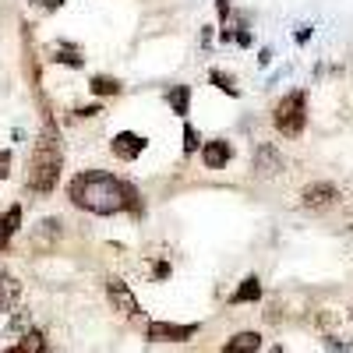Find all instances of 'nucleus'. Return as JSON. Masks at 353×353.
<instances>
[{
    "label": "nucleus",
    "instance_id": "23",
    "mask_svg": "<svg viewBox=\"0 0 353 353\" xmlns=\"http://www.w3.org/2000/svg\"><path fill=\"white\" fill-rule=\"evenodd\" d=\"M25 325H28V314H18V318L11 321V332H21Z\"/></svg>",
    "mask_w": 353,
    "mask_h": 353
},
{
    "label": "nucleus",
    "instance_id": "19",
    "mask_svg": "<svg viewBox=\"0 0 353 353\" xmlns=\"http://www.w3.org/2000/svg\"><path fill=\"white\" fill-rule=\"evenodd\" d=\"M124 201H128V212H131V216H141V194H138V188L128 184V181H124Z\"/></svg>",
    "mask_w": 353,
    "mask_h": 353
},
{
    "label": "nucleus",
    "instance_id": "10",
    "mask_svg": "<svg viewBox=\"0 0 353 353\" xmlns=\"http://www.w3.org/2000/svg\"><path fill=\"white\" fill-rule=\"evenodd\" d=\"M254 301H261V279L251 272V276H244V283L230 293V304H254Z\"/></svg>",
    "mask_w": 353,
    "mask_h": 353
},
{
    "label": "nucleus",
    "instance_id": "26",
    "mask_svg": "<svg viewBox=\"0 0 353 353\" xmlns=\"http://www.w3.org/2000/svg\"><path fill=\"white\" fill-rule=\"evenodd\" d=\"M32 4H39V8H46V11H53V8H61L64 0H32Z\"/></svg>",
    "mask_w": 353,
    "mask_h": 353
},
{
    "label": "nucleus",
    "instance_id": "5",
    "mask_svg": "<svg viewBox=\"0 0 353 353\" xmlns=\"http://www.w3.org/2000/svg\"><path fill=\"white\" fill-rule=\"evenodd\" d=\"M145 141L141 134H134V131H121V134H113V141H110V152L117 156V159H124V163H134L141 152H145Z\"/></svg>",
    "mask_w": 353,
    "mask_h": 353
},
{
    "label": "nucleus",
    "instance_id": "11",
    "mask_svg": "<svg viewBox=\"0 0 353 353\" xmlns=\"http://www.w3.org/2000/svg\"><path fill=\"white\" fill-rule=\"evenodd\" d=\"M18 301H21V283L11 272H0V314L11 311Z\"/></svg>",
    "mask_w": 353,
    "mask_h": 353
},
{
    "label": "nucleus",
    "instance_id": "2",
    "mask_svg": "<svg viewBox=\"0 0 353 353\" xmlns=\"http://www.w3.org/2000/svg\"><path fill=\"white\" fill-rule=\"evenodd\" d=\"M64 166V152H61V138H57L53 124H46V131L36 138L32 159H28V188L36 194H50L57 188V176Z\"/></svg>",
    "mask_w": 353,
    "mask_h": 353
},
{
    "label": "nucleus",
    "instance_id": "3",
    "mask_svg": "<svg viewBox=\"0 0 353 353\" xmlns=\"http://www.w3.org/2000/svg\"><path fill=\"white\" fill-rule=\"evenodd\" d=\"M272 124L283 138H297L307 124V96L304 92H286L272 110Z\"/></svg>",
    "mask_w": 353,
    "mask_h": 353
},
{
    "label": "nucleus",
    "instance_id": "15",
    "mask_svg": "<svg viewBox=\"0 0 353 353\" xmlns=\"http://www.w3.org/2000/svg\"><path fill=\"white\" fill-rule=\"evenodd\" d=\"M88 88H92V96H121V78H110V74H92V81H88Z\"/></svg>",
    "mask_w": 353,
    "mask_h": 353
},
{
    "label": "nucleus",
    "instance_id": "24",
    "mask_svg": "<svg viewBox=\"0 0 353 353\" xmlns=\"http://www.w3.org/2000/svg\"><path fill=\"white\" fill-rule=\"evenodd\" d=\"M233 39H237L241 46H251V32H248V28H237V36H233Z\"/></svg>",
    "mask_w": 353,
    "mask_h": 353
},
{
    "label": "nucleus",
    "instance_id": "30",
    "mask_svg": "<svg viewBox=\"0 0 353 353\" xmlns=\"http://www.w3.org/2000/svg\"><path fill=\"white\" fill-rule=\"evenodd\" d=\"M96 113H103V110H99V106H81V110H78V117H96Z\"/></svg>",
    "mask_w": 353,
    "mask_h": 353
},
{
    "label": "nucleus",
    "instance_id": "27",
    "mask_svg": "<svg viewBox=\"0 0 353 353\" xmlns=\"http://www.w3.org/2000/svg\"><path fill=\"white\" fill-rule=\"evenodd\" d=\"M307 39H311V25H301L297 28V43H307Z\"/></svg>",
    "mask_w": 353,
    "mask_h": 353
},
{
    "label": "nucleus",
    "instance_id": "9",
    "mask_svg": "<svg viewBox=\"0 0 353 353\" xmlns=\"http://www.w3.org/2000/svg\"><path fill=\"white\" fill-rule=\"evenodd\" d=\"M261 350V332H233L226 343H223V350L219 353H258Z\"/></svg>",
    "mask_w": 353,
    "mask_h": 353
},
{
    "label": "nucleus",
    "instance_id": "20",
    "mask_svg": "<svg viewBox=\"0 0 353 353\" xmlns=\"http://www.w3.org/2000/svg\"><path fill=\"white\" fill-rule=\"evenodd\" d=\"M201 149V134L191 128V124H184V152L191 156V152H198Z\"/></svg>",
    "mask_w": 353,
    "mask_h": 353
},
{
    "label": "nucleus",
    "instance_id": "17",
    "mask_svg": "<svg viewBox=\"0 0 353 353\" xmlns=\"http://www.w3.org/2000/svg\"><path fill=\"white\" fill-rule=\"evenodd\" d=\"M209 81H212V85L219 88L223 96H233V99L241 96V88H237V81H233V78H230L226 71H219V68H212V71H209Z\"/></svg>",
    "mask_w": 353,
    "mask_h": 353
},
{
    "label": "nucleus",
    "instance_id": "13",
    "mask_svg": "<svg viewBox=\"0 0 353 353\" xmlns=\"http://www.w3.org/2000/svg\"><path fill=\"white\" fill-rule=\"evenodd\" d=\"M18 226H21V205H11V209L0 216V251L11 244V237L18 233Z\"/></svg>",
    "mask_w": 353,
    "mask_h": 353
},
{
    "label": "nucleus",
    "instance_id": "28",
    "mask_svg": "<svg viewBox=\"0 0 353 353\" xmlns=\"http://www.w3.org/2000/svg\"><path fill=\"white\" fill-rule=\"evenodd\" d=\"M156 279H170V265H166V261L156 265Z\"/></svg>",
    "mask_w": 353,
    "mask_h": 353
},
{
    "label": "nucleus",
    "instance_id": "14",
    "mask_svg": "<svg viewBox=\"0 0 353 353\" xmlns=\"http://www.w3.org/2000/svg\"><path fill=\"white\" fill-rule=\"evenodd\" d=\"M53 61H57V64H68V68H81L85 57H81V50H78L74 43H57V46H53Z\"/></svg>",
    "mask_w": 353,
    "mask_h": 353
},
{
    "label": "nucleus",
    "instance_id": "1",
    "mask_svg": "<svg viewBox=\"0 0 353 353\" xmlns=\"http://www.w3.org/2000/svg\"><path fill=\"white\" fill-rule=\"evenodd\" d=\"M68 198L78 209L92 212V216H117L128 209L124 201V181L103 170H85L68 184Z\"/></svg>",
    "mask_w": 353,
    "mask_h": 353
},
{
    "label": "nucleus",
    "instance_id": "21",
    "mask_svg": "<svg viewBox=\"0 0 353 353\" xmlns=\"http://www.w3.org/2000/svg\"><path fill=\"white\" fill-rule=\"evenodd\" d=\"M321 343H325V350H329V353H350V350H353V346H350V339H339V336H325Z\"/></svg>",
    "mask_w": 353,
    "mask_h": 353
},
{
    "label": "nucleus",
    "instance_id": "25",
    "mask_svg": "<svg viewBox=\"0 0 353 353\" xmlns=\"http://www.w3.org/2000/svg\"><path fill=\"white\" fill-rule=\"evenodd\" d=\"M216 11H219V18L226 21V18H230V0H216Z\"/></svg>",
    "mask_w": 353,
    "mask_h": 353
},
{
    "label": "nucleus",
    "instance_id": "4",
    "mask_svg": "<svg viewBox=\"0 0 353 353\" xmlns=\"http://www.w3.org/2000/svg\"><path fill=\"white\" fill-rule=\"evenodd\" d=\"M198 336V325L191 321V325H176V321H149L145 325V339L152 343H188Z\"/></svg>",
    "mask_w": 353,
    "mask_h": 353
},
{
    "label": "nucleus",
    "instance_id": "7",
    "mask_svg": "<svg viewBox=\"0 0 353 353\" xmlns=\"http://www.w3.org/2000/svg\"><path fill=\"white\" fill-rule=\"evenodd\" d=\"M106 293H110V304L121 311V314H128V318L138 314V297L131 293V286H128L124 279H110V283H106Z\"/></svg>",
    "mask_w": 353,
    "mask_h": 353
},
{
    "label": "nucleus",
    "instance_id": "8",
    "mask_svg": "<svg viewBox=\"0 0 353 353\" xmlns=\"http://www.w3.org/2000/svg\"><path fill=\"white\" fill-rule=\"evenodd\" d=\"M230 159H233V145L226 138H212V141L201 145V163L209 170H223Z\"/></svg>",
    "mask_w": 353,
    "mask_h": 353
},
{
    "label": "nucleus",
    "instance_id": "31",
    "mask_svg": "<svg viewBox=\"0 0 353 353\" xmlns=\"http://www.w3.org/2000/svg\"><path fill=\"white\" fill-rule=\"evenodd\" d=\"M350 318H353V311H350Z\"/></svg>",
    "mask_w": 353,
    "mask_h": 353
},
{
    "label": "nucleus",
    "instance_id": "16",
    "mask_svg": "<svg viewBox=\"0 0 353 353\" xmlns=\"http://www.w3.org/2000/svg\"><path fill=\"white\" fill-rule=\"evenodd\" d=\"M166 103H170V110H173L176 117H188V110H191V88H188V85H176V88H170Z\"/></svg>",
    "mask_w": 353,
    "mask_h": 353
},
{
    "label": "nucleus",
    "instance_id": "29",
    "mask_svg": "<svg viewBox=\"0 0 353 353\" xmlns=\"http://www.w3.org/2000/svg\"><path fill=\"white\" fill-rule=\"evenodd\" d=\"M209 43H212V25H205L201 28V46H209Z\"/></svg>",
    "mask_w": 353,
    "mask_h": 353
},
{
    "label": "nucleus",
    "instance_id": "12",
    "mask_svg": "<svg viewBox=\"0 0 353 353\" xmlns=\"http://www.w3.org/2000/svg\"><path fill=\"white\" fill-rule=\"evenodd\" d=\"M254 170L265 173V176H272V173L283 170V159L276 156L272 145H258V149H254Z\"/></svg>",
    "mask_w": 353,
    "mask_h": 353
},
{
    "label": "nucleus",
    "instance_id": "6",
    "mask_svg": "<svg viewBox=\"0 0 353 353\" xmlns=\"http://www.w3.org/2000/svg\"><path fill=\"white\" fill-rule=\"evenodd\" d=\"M301 201H304V209H332V205L339 201V188H336V184H329V181H321V184H307V188H304V194H301Z\"/></svg>",
    "mask_w": 353,
    "mask_h": 353
},
{
    "label": "nucleus",
    "instance_id": "22",
    "mask_svg": "<svg viewBox=\"0 0 353 353\" xmlns=\"http://www.w3.org/2000/svg\"><path fill=\"white\" fill-rule=\"evenodd\" d=\"M8 173H11V152L0 149V181H8Z\"/></svg>",
    "mask_w": 353,
    "mask_h": 353
},
{
    "label": "nucleus",
    "instance_id": "18",
    "mask_svg": "<svg viewBox=\"0 0 353 353\" xmlns=\"http://www.w3.org/2000/svg\"><path fill=\"white\" fill-rule=\"evenodd\" d=\"M57 233H61V223H57V219H43V223H39V233L32 237V244H36V248H46Z\"/></svg>",
    "mask_w": 353,
    "mask_h": 353
}]
</instances>
